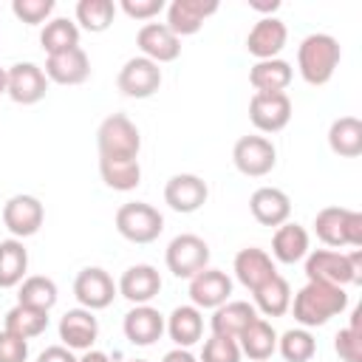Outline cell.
<instances>
[{"label": "cell", "mask_w": 362, "mask_h": 362, "mask_svg": "<svg viewBox=\"0 0 362 362\" xmlns=\"http://www.w3.org/2000/svg\"><path fill=\"white\" fill-rule=\"evenodd\" d=\"M291 314L300 322V328H320L325 325L331 317L342 314L348 308V294L342 286H331V283H320V280H308L291 300Z\"/></svg>", "instance_id": "obj_1"}, {"label": "cell", "mask_w": 362, "mask_h": 362, "mask_svg": "<svg viewBox=\"0 0 362 362\" xmlns=\"http://www.w3.org/2000/svg\"><path fill=\"white\" fill-rule=\"evenodd\" d=\"M305 277L342 288L351 283H362V249H351V252L314 249L305 255Z\"/></svg>", "instance_id": "obj_2"}, {"label": "cell", "mask_w": 362, "mask_h": 362, "mask_svg": "<svg viewBox=\"0 0 362 362\" xmlns=\"http://www.w3.org/2000/svg\"><path fill=\"white\" fill-rule=\"evenodd\" d=\"M339 57H342V48L337 42V37L317 31V34H308L300 42L297 71L308 85H325L334 76V71L339 65Z\"/></svg>", "instance_id": "obj_3"}, {"label": "cell", "mask_w": 362, "mask_h": 362, "mask_svg": "<svg viewBox=\"0 0 362 362\" xmlns=\"http://www.w3.org/2000/svg\"><path fill=\"white\" fill-rule=\"evenodd\" d=\"M314 235L325 246L362 249V212L345 206H325L314 215Z\"/></svg>", "instance_id": "obj_4"}, {"label": "cell", "mask_w": 362, "mask_h": 362, "mask_svg": "<svg viewBox=\"0 0 362 362\" xmlns=\"http://www.w3.org/2000/svg\"><path fill=\"white\" fill-rule=\"evenodd\" d=\"M99 158H139L141 133L124 113H110L96 130Z\"/></svg>", "instance_id": "obj_5"}, {"label": "cell", "mask_w": 362, "mask_h": 362, "mask_svg": "<svg viewBox=\"0 0 362 362\" xmlns=\"http://www.w3.org/2000/svg\"><path fill=\"white\" fill-rule=\"evenodd\" d=\"M116 232L130 243H153L164 232V215L144 201H127L116 209Z\"/></svg>", "instance_id": "obj_6"}, {"label": "cell", "mask_w": 362, "mask_h": 362, "mask_svg": "<svg viewBox=\"0 0 362 362\" xmlns=\"http://www.w3.org/2000/svg\"><path fill=\"white\" fill-rule=\"evenodd\" d=\"M164 263L167 269L175 274V277H195L198 272H204L209 266V246L204 238L192 235V232H184V235H175L170 243H167V252H164Z\"/></svg>", "instance_id": "obj_7"}, {"label": "cell", "mask_w": 362, "mask_h": 362, "mask_svg": "<svg viewBox=\"0 0 362 362\" xmlns=\"http://www.w3.org/2000/svg\"><path fill=\"white\" fill-rule=\"evenodd\" d=\"M232 161H235L238 173H243L249 178H260L274 170L277 150L266 136H240L232 147Z\"/></svg>", "instance_id": "obj_8"}, {"label": "cell", "mask_w": 362, "mask_h": 362, "mask_svg": "<svg viewBox=\"0 0 362 362\" xmlns=\"http://www.w3.org/2000/svg\"><path fill=\"white\" fill-rule=\"evenodd\" d=\"M116 88L130 99H147L161 88V68L147 57H130L116 76Z\"/></svg>", "instance_id": "obj_9"}, {"label": "cell", "mask_w": 362, "mask_h": 362, "mask_svg": "<svg viewBox=\"0 0 362 362\" xmlns=\"http://www.w3.org/2000/svg\"><path fill=\"white\" fill-rule=\"evenodd\" d=\"M48 90V76L34 62H14L6 68V93L17 105H37Z\"/></svg>", "instance_id": "obj_10"}, {"label": "cell", "mask_w": 362, "mask_h": 362, "mask_svg": "<svg viewBox=\"0 0 362 362\" xmlns=\"http://www.w3.org/2000/svg\"><path fill=\"white\" fill-rule=\"evenodd\" d=\"M119 294L113 277L99 269V266H85L76 277H74V297L79 300L82 308L88 311H99V308H107L113 303V297Z\"/></svg>", "instance_id": "obj_11"}, {"label": "cell", "mask_w": 362, "mask_h": 362, "mask_svg": "<svg viewBox=\"0 0 362 362\" xmlns=\"http://www.w3.org/2000/svg\"><path fill=\"white\" fill-rule=\"evenodd\" d=\"M42 221H45V209H42L40 198H34V195L20 192V195H11L3 204V223H6V229L17 240L37 235L40 226H42Z\"/></svg>", "instance_id": "obj_12"}, {"label": "cell", "mask_w": 362, "mask_h": 362, "mask_svg": "<svg viewBox=\"0 0 362 362\" xmlns=\"http://www.w3.org/2000/svg\"><path fill=\"white\" fill-rule=\"evenodd\" d=\"M206 198H209V187L195 173H178L164 184V204L173 212H181V215L198 212L206 204Z\"/></svg>", "instance_id": "obj_13"}, {"label": "cell", "mask_w": 362, "mask_h": 362, "mask_svg": "<svg viewBox=\"0 0 362 362\" xmlns=\"http://www.w3.org/2000/svg\"><path fill=\"white\" fill-rule=\"evenodd\" d=\"M291 119L288 93H255L249 99V122L260 133H277Z\"/></svg>", "instance_id": "obj_14"}, {"label": "cell", "mask_w": 362, "mask_h": 362, "mask_svg": "<svg viewBox=\"0 0 362 362\" xmlns=\"http://www.w3.org/2000/svg\"><path fill=\"white\" fill-rule=\"evenodd\" d=\"M218 11V0H173L167 6V28L181 40L198 34L204 20Z\"/></svg>", "instance_id": "obj_15"}, {"label": "cell", "mask_w": 362, "mask_h": 362, "mask_svg": "<svg viewBox=\"0 0 362 362\" xmlns=\"http://www.w3.org/2000/svg\"><path fill=\"white\" fill-rule=\"evenodd\" d=\"M288 40V28L280 17H260L246 34V51L260 59H274Z\"/></svg>", "instance_id": "obj_16"}, {"label": "cell", "mask_w": 362, "mask_h": 362, "mask_svg": "<svg viewBox=\"0 0 362 362\" xmlns=\"http://www.w3.org/2000/svg\"><path fill=\"white\" fill-rule=\"evenodd\" d=\"M116 288H119V294H122L124 300H130L133 305H147V303H150L153 297H158V291H161V274H158V269L150 266V263H136V266H130V269L122 272Z\"/></svg>", "instance_id": "obj_17"}, {"label": "cell", "mask_w": 362, "mask_h": 362, "mask_svg": "<svg viewBox=\"0 0 362 362\" xmlns=\"http://www.w3.org/2000/svg\"><path fill=\"white\" fill-rule=\"evenodd\" d=\"M136 45H139L141 57H147L156 65L173 62L181 54V40L164 23H144L136 34Z\"/></svg>", "instance_id": "obj_18"}, {"label": "cell", "mask_w": 362, "mask_h": 362, "mask_svg": "<svg viewBox=\"0 0 362 362\" xmlns=\"http://www.w3.org/2000/svg\"><path fill=\"white\" fill-rule=\"evenodd\" d=\"M229 294H232V280L221 269L206 266L204 272L189 277V300L195 308H212L215 311L218 305H223L229 300Z\"/></svg>", "instance_id": "obj_19"}, {"label": "cell", "mask_w": 362, "mask_h": 362, "mask_svg": "<svg viewBox=\"0 0 362 362\" xmlns=\"http://www.w3.org/2000/svg\"><path fill=\"white\" fill-rule=\"evenodd\" d=\"M99 337V320L88 308H68L59 317V339L71 351H90Z\"/></svg>", "instance_id": "obj_20"}, {"label": "cell", "mask_w": 362, "mask_h": 362, "mask_svg": "<svg viewBox=\"0 0 362 362\" xmlns=\"http://www.w3.org/2000/svg\"><path fill=\"white\" fill-rule=\"evenodd\" d=\"M122 331H124V337L133 345L147 348V345L161 339V334H164V314L158 308H153L150 303L147 305H133L124 314V320H122Z\"/></svg>", "instance_id": "obj_21"}, {"label": "cell", "mask_w": 362, "mask_h": 362, "mask_svg": "<svg viewBox=\"0 0 362 362\" xmlns=\"http://www.w3.org/2000/svg\"><path fill=\"white\" fill-rule=\"evenodd\" d=\"M45 76L48 82H57V85H82L90 76V59L79 45L51 54L45 57Z\"/></svg>", "instance_id": "obj_22"}, {"label": "cell", "mask_w": 362, "mask_h": 362, "mask_svg": "<svg viewBox=\"0 0 362 362\" xmlns=\"http://www.w3.org/2000/svg\"><path fill=\"white\" fill-rule=\"evenodd\" d=\"M277 274V266L272 260V255L266 249H257V246H246L235 255V277L243 288L255 291L260 288L266 280H272Z\"/></svg>", "instance_id": "obj_23"}, {"label": "cell", "mask_w": 362, "mask_h": 362, "mask_svg": "<svg viewBox=\"0 0 362 362\" xmlns=\"http://www.w3.org/2000/svg\"><path fill=\"white\" fill-rule=\"evenodd\" d=\"M249 209H252V215H255V221L260 223V226H280V223H286L288 221V215H291V201H288V195L283 192V189H277V187H257L255 192H252V198H249Z\"/></svg>", "instance_id": "obj_24"}, {"label": "cell", "mask_w": 362, "mask_h": 362, "mask_svg": "<svg viewBox=\"0 0 362 362\" xmlns=\"http://www.w3.org/2000/svg\"><path fill=\"white\" fill-rule=\"evenodd\" d=\"M164 331L170 334V339L175 342V348H189L201 339L204 334V317H201V308H195L192 303L189 305H175L170 311V317L164 320Z\"/></svg>", "instance_id": "obj_25"}, {"label": "cell", "mask_w": 362, "mask_h": 362, "mask_svg": "<svg viewBox=\"0 0 362 362\" xmlns=\"http://www.w3.org/2000/svg\"><path fill=\"white\" fill-rule=\"evenodd\" d=\"M238 348L252 362H266L277 351V331L272 328V322H266L263 317H257V320H252L238 334Z\"/></svg>", "instance_id": "obj_26"}, {"label": "cell", "mask_w": 362, "mask_h": 362, "mask_svg": "<svg viewBox=\"0 0 362 362\" xmlns=\"http://www.w3.org/2000/svg\"><path fill=\"white\" fill-rule=\"evenodd\" d=\"M291 76H294V68L280 57L260 59L249 71V82L255 93H286V88L291 85Z\"/></svg>", "instance_id": "obj_27"}, {"label": "cell", "mask_w": 362, "mask_h": 362, "mask_svg": "<svg viewBox=\"0 0 362 362\" xmlns=\"http://www.w3.org/2000/svg\"><path fill=\"white\" fill-rule=\"evenodd\" d=\"M305 255H308V232H305V226L291 223V221L280 223L274 229V235H272V257L286 263V266H291V263L303 260Z\"/></svg>", "instance_id": "obj_28"}, {"label": "cell", "mask_w": 362, "mask_h": 362, "mask_svg": "<svg viewBox=\"0 0 362 362\" xmlns=\"http://www.w3.org/2000/svg\"><path fill=\"white\" fill-rule=\"evenodd\" d=\"M252 320H257V311H255L252 303H246V300H226L223 305L215 308V314H212V320H209V328H212V334H218V337H232V339H238V334H240Z\"/></svg>", "instance_id": "obj_29"}, {"label": "cell", "mask_w": 362, "mask_h": 362, "mask_svg": "<svg viewBox=\"0 0 362 362\" xmlns=\"http://www.w3.org/2000/svg\"><path fill=\"white\" fill-rule=\"evenodd\" d=\"M328 147L342 158H356L362 153V122L356 116H339L328 127Z\"/></svg>", "instance_id": "obj_30"}, {"label": "cell", "mask_w": 362, "mask_h": 362, "mask_svg": "<svg viewBox=\"0 0 362 362\" xmlns=\"http://www.w3.org/2000/svg\"><path fill=\"white\" fill-rule=\"evenodd\" d=\"M28 272V249L23 240L8 238L0 240V288H14L25 280Z\"/></svg>", "instance_id": "obj_31"}, {"label": "cell", "mask_w": 362, "mask_h": 362, "mask_svg": "<svg viewBox=\"0 0 362 362\" xmlns=\"http://www.w3.org/2000/svg\"><path fill=\"white\" fill-rule=\"evenodd\" d=\"M252 294H255V303H252L255 311H263L266 317H283L291 305V286L283 274H274Z\"/></svg>", "instance_id": "obj_32"}, {"label": "cell", "mask_w": 362, "mask_h": 362, "mask_svg": "<svg viewBox=\"0 0 362 362\" xmlns=\"http://www.w3.org/2000/svg\"><path fill=\"white\" fill-rule=\"evenodd\" d=\"M99 175L116 192H130L141 184L139 158H99Z\"/></svg>", "instance_id": "obj_33"}, {"label": "cell", "mask_w": 362, "mask_h": 362, "mask_svg": "<svg viewBox=\"0 0 362 362\" xmlns=\"http://www.w3.org/2000/svg\"><path fill=\"white\" fill-rule=\"evenodd\" d=\"M3 325H6V331L17 334L23 339H31V337H40L48 328V311H40V308H31V305L17 303L14 308L6 311Z\"/></svg>", "instance_id": "obj_34"}, {"label": "cell", "mask_w": 362, "mask_h": 362, "mask_svg": "<svg viewBox=\"0 0 362 362\" xmlns=\"http://www.w3.org/2000/svg\"><path fill=\"white\" fill-rule=\"evenodd\" d=\"M40 45L48 57L59 54V51H68V48H76L79 45V25L68 17H54L40 31Z\"/></svg>", "instance_id": "obj_35"}, {"label": "cell", "mask_w": 362, "mask_h": 362, "mask_svg": "<svg viewBox=\"0 0 362 362\" xmlns=\"http://www.w3.org/2000/svg\"><path fill=\"white\" fill-rule=\"evenodd\" d=\"M57 283L45 274H28L23 283H20V291H17V303L23 305H31V308H40V311H51L57 305Z\"/></svg>", "instance_id": "obj_36"}, {"label": "cell", "mask_w": 362, "mask_h": 362, "mask_svg": "<svg viewBox=\"0 0 362 362\" xmlns=\"http://www.w3.org/2000/svg\"><path fill=\"white\" fill-rule=\"evenodd\" d=\"M113 17H116V3L113 0H79L76 3V23L90 34L107 31Z\"/></svg>", "instance_id": "obj_37"}, {"label": "cell", "mask_w": 362, "mask_h": 362, "mask_svg": "<svg viewBox=\"0 0 362 362\" xmlns=\"http://www.w3.org/2000/svg\"><path fill=\"white\" fill-rule=\"evenodd\" d=\"M277 351L286 362H308L317 354V339L308 328H288L277 337Z\"/></svg>", "instance_id": "obj_38"}, {"label": "cell", "mask_w": 362, "mask_h": 362, "mask_svg": "<svg viewBox=\"0 0 362 362\" xmlns=\"http://www.w3.org/2000/svg\"><path fill=\"white\" fill-rule=\"evenodd\" d=\"M359 317L362 308H354L351 314V325L339 328L334 337V351L342 362H362V331H359Z\"/></svg>", "instance_id": "obj_39"}, {"label": "cell", "mask_w": 362, "mask_h": 362, "mask_svg": "<svg viewBox=\"0 0 362 362\" xmlns=\"http://www.w3.org/2000/svg\"><path fill=\"white\" fill-rule=\"evenodd\" d=\"M240 348H238V339L232 337H218L212 334L206 342H204V351H201V362H240Z\"/></svg>", "instance_id": "obj_40"}, {"label": "cell", "mask_w": 362, "mask_h": 362, "mask_svg": "<svg viewBox=\"0 0 362 362\" xmlns=\"http://www.w3.org/2000/svg\"><path fill=\"white\" fill-rule=\"evenodd\" d=\"M11 11L20 23L25 25H40L51 17L54 11V0H14L11 3Z\"/></svg>", "instance_id": "obj_41"}, {"label": "cell", "mask_w": 362, "mask_h": 362, "mask_svg": "<svg viewBox=\"0 0 362 362\" xmlns=\"http://www.w3.org/2000/svg\"><path fill=\"white\" fill-rule=\"evenodd\" d=\"M28 359V339L11 334V331H0V362H25Z\"/></svg>", "instance_id": "obj_42"}, {"label": "cell", "mask_w": 362, "mask_h": 362, "mask_svg": "<svg viewBox=\"0 0 362 362\" xmlns=\"http://www.w3.org/2000/svg\"><path fill=\"white\" fill-rule=\"evenodd\" d=\"M119 6L130 20H153L156 14H161L167 8L164 0H122Z\"/></svg>", "instance_id": "obj_43"}, {"label": "cell", "mask_w": 362, "mask_h": 362, "mask_svg": "<svg viewBox=\"0 0 362 362\" xmlns=\"http://www.w3.org/2000/svg\"><path fill=\"white\" fill-rule=\"evenodd\" d=\"M37 362H76V356H74L71 348H65V345H48V348L37 356Z\"/></svg>", "instance_id": "obj_44"}, {"label": "cell", "mask_w": 362, "mask_h": 362, "mask_svg": "<svg viewBox=\"0 0 362 362\" xmlns=\"http://www.w3.org/2000/svg\"><path fill=\"white\" fill-rule=\"evenodd\" d=\"M249 8H255L266 17H274V11L280 8V0H249Z\"/></svg>", "instance_id": "obj_45"}, {"label": "cell", "mask_w": 362, "mask_h": 362, "mask_svg": "<svg viewBox=\"0 0 362 362\" xmlns=\"http://www.w3.org/2000/svg\"><path fill=\"white\" fill-rule=\"evenodd\" d=\"M161 362H198V359L189 354V348H173V351L164 354Z\"/></svg>", "instance_id": "obj_46"}, {"label": "cell", "mask_w": 362, "mask_h": 362, "mask_svg": "<svg viewBox=\"0 0 362 362\" xmlns=\"http://www.w3.org/2000/svg\"><path fill=\"white\" fill-rule=\"evenodd\" d=\"M76 362H110V356L105 354V351H96V348H90V351H85Z\"/></svg>", "instance_id": "obj_47"}, {"label": "cell", "mask_w": 362, "mask_h": 362, "mask_svg": "<svg viewBox=\"0 0 362 362\" xmlns=\"http://www.w3.org/2000/svg\"><path fill=\"white\" fill-rule=\"evenodd\" d=\"M0 93H6V68H0Z\"/></svg>", "instance_id": "obj_48"}, {"label": "cell", "mask_w": 362, "mask_h": 362, "mask_svg": "<svg viewBox=\"0 0 362 362\" xmlns=\"http://www.w3.org/2000/svg\"><path fill=\"white\" fill-rule=\"evenodd\" d=\"M127 362H147V359H127Z\"/></svg>", "instance_id": "obj_49"}]
</instances>
